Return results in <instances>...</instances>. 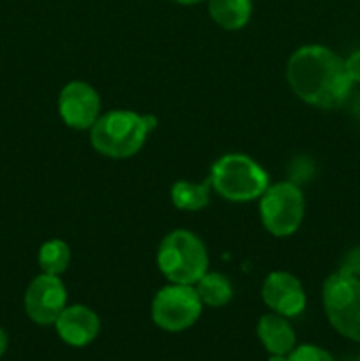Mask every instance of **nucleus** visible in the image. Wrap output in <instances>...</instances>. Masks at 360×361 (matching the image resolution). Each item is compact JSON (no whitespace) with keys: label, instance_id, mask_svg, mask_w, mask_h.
<instances>
[{"label":"nucleus","instance_id":"7","mask_svg":"<svg viewBox=\"0 0 360 361\" xmlns=\"http://www.w3.org/2000/svg\"><path fill=\"white\" fill-rule=\"evenodd\" d=\"M203 303L194 286L172 284L159 289L152 300V321L161 330L176 334L193 326L201 316Z\"/></svg>","mask_w":360,"mask_h":361},{"label":"nucleus","instance_id":"10","mask_svg":"<svg viewBox=\"0 0 360 361\" xmlns=\"http://www.w3.org/2000/svg\"><path fill=\"white\" fill-rule=\"evenodd\" d=\"M261 298L274 314L282 317H296L306 310L307 296L295 275L288 271H272L261 288Z\"/></svg>","mask_w":360,"mask_h":361},{"label":"nucleus","instance_id":"9","mask_svg":"<svg viewBox=\"0 0 360 361\" xmlns=\"http://www.w3.org/2000/svg\"><path fill=\"white\" fill-rule=\"evenodd\" d=\"M59 113L67 127L90 129L101 116V99L97 90L85 81H71L60 90Z\"/></svg>","mask_w":360,"mask_h":361},{"label":"nucleus","instance_id":"5","mask_svg":"<svg viewBox=\"0 0 360 361\" xmlns=\"http://www.w3.org/2000/svg\"><path fill=\"white\" fill-rule=\"evenodd\" d=\"M325 316L341 337L360 342V277L335 271L323 282Z\"/></svg>","mask_w":360,"mask_h":361},{"label":"nucleus","instance_id":"1","mask_svg":"<svg viewBox=\"0 0 360 361\" xmlns=\"http://www.w3.org/2000/svg\"><path fill=\"white\" fill-rule=\"evenodd\" d=\"M286 80L296 97L321 109L344 104L355 85L346 73L344 60L321 44L296 49L286 66Z\"/></svg>","mask_w":360,"mask_h":361},{"label":"nucleus","instance_id":"13","mask_svg":"<svg viewBox=\"0 0 360 361\" xmlns=\"http://www.w3.org/2000/svg\"><path fill=\"white\" fill-rule=\"evenodd\" d=\"M212 20L224 30H240L253 14V0H208Z\"/></svg>","mask_w":360,"mask_h":361},{"label":"nucleus","instance_id":"14","mask_svg":"<svg viewBox=\"0 0 360 361\" xmlns=\"http://www.w3.org/2000/svg\"><path fill=\"white\" fill-rule=\"evenodd\" d=\"M212 183L210 178L203 183H193L187 180H179L172 187V201L179 210L198 212L203 210L210 201Z\"/></svg>","mask_w":360,"mask_h":361},{"label":"nucleus","instance_id":"8","mask_svg":"<svg viewBox=\"0 0 360 361\" xmlns=\"http://www.w3.org/2000/svg\"><path fill=\"white\" fill-rule=\"evenodd\" d=\"M67 307V289L59 275L41 274L32 279L25 291V312L39 326L55 324Z\"/></svg>","mask_w":360,"mask_h":361},{"label":"nucleus","instance_id":"15","mask_svg":"<svg viewBox=\"0 0 360 361\" xmlns=\"http://www.w3.org/2000/svg\"><path fill=\"white\" fill-rule=\"evenodd\" d=\"M194 289H196L201 303L208 307H214V309L228 305L233 296V288L228 279L221 274H215V271H207L194 284Z\"/></svg>","mask_w":360,"mask_h":361},{"label":"nucleus","instance_id":"11","mask_svg":"<svg viewBox=\"0 0 360 361\" xmlns=\"http://www.w3.org/2000/svg\"><path fill=\"white\" fill-rule=\"evenodd\" d=\"M59 337L73 348H87L97 338L101 331V321L92 309L85 305H71L62 310L55 321Z\"/></svg>","mask_w":360,"mask_h":361},{"label":"nucleus","instance_id":"17","mask_svg":"<svg viewBox=\"0 0 360 361\" xmlns=\"http://www.w3.org/2000/svg\"><path fill=\"white\" fill-rule=\"evenodd\" d=\"M288 361H334L327 349L314 344H304L293 349L288 355Z\"/></svg>","mask_w":360,"mask_h":361},{"label":"nucleus","instance_id":"19","mask_svg":"<svg viewBox=\"0 0 360 361\" xmlns=\"http://www.w3.org/2000/svg\"><path fill=\"white\" fill-rule=\"evenodd\" d=\"M346 73L353 83H360V49H355L348 59H344Z\"/></svg>","mask_w":360,"mask_h":361},{"label":"nucleus","instance_id":"3","mask_svg":"<svg viewBox=\"0 0 360 361\" xmlns=\"http://www.w3.org/2000/svg\"><path fill=\"white\" fill-rule=\"evenodd\" d=\"M157 267L172 284L194 286L208 271L205 243L187 229H175L162 238Z\"/></svg>","mask_w":360,"mask_h":361},{"label":"nucleus","instance_id":"22","mask_svg":"<svg viewBox=\"0 0 360 361\" xmlns=\"http://www.w3.org/2000/svg\"><path fill=\"white\" fill-rule=\"evenodd\" d=\"M175 2L182 4V6H193V4H198V2H203V0H175Z\"/></svg>","mask_w":360,"mask_h":361},{"label":"nucleus","instance_id":"2","mask_svg":"<svg viewBox=\"0 0 360 361\" xmlns=\"http://www.w3.org/2000/svg\"><path fill=\"white\" fill-rule=\"evenodd\" d=\"M155 127V116L138 115L129 109H113L95 120L90 127V143L101 155L127 159L145 145L147 134Z\"/></svg>","mask_w":360,"mask_h":361},{"label":"nucleus","instance_id":"6","mask_svg":"<svg viewBox=\"0 0 360 361\" xmlns=\"http://www.w3.org/2000/svg\"><path fill=\"white\" fill-rule=\"evenodd\" d=\"M306 214V201L300 187L293 182L268 185L260 197V219L270 235L284 238L300 228Z\"/></svg>","mask_w":360,"mask_h":361},{"label":"nucleus","instance_id":"23","mask_svg":"<svg viewBox=\"0 0 360 361\" xmlns=\"http://www.w3.org/2000/svg\"><path fill=\"white\" fill-rule=\"evenodd\" d=\"M359 356H360V355H359Z\"/></svg>","mask_w":360,"mask_h":361},{"label":"nucleus","instance_id":"4","mask_svg":"<svg viewBox=\"0 0 360 361\" xmlns=\"http://www.w3.org/2000/svg\"><path fill=\"white\" fill-rule=\"evenodd\" d=\"M208 178L212 190L235 203L260 200L268 187L267 171L244 154L222 155L214 162Z\"/></svg>","mask_w":360,"mask_h":361},{"label":"nucleus","instance_id":"20","mask_svg":"<svg viewBox=\"0 0 360 361\" xmlns=\"http://www.w3.org/2000/svg\"><path fill=\"white\" fill-rule=\"evenodd\" d=\"M7 348H9V337H7V331L0 328V358L6 355Z\"/></svg>","mask_w":360,"mask_h":361},{"label":"nucleus","instance_id":"12","mask_svg":"<svg viewBox=\"0 0 360 361\" xmlns=\"http://www.w3.org/2000/svg\"><path fill=\"white\" fill-rule=\"evenodd\" d=\"M256 334L265 351L270 355H289L296 348L295 330L288 323V317L279 314L272 312L261 316L258 321Z\"/></svg>","mask_w":360,"mask_h":361},{"label":"nucleus","instance_id":"16","mask_svg":"<svg viewBox=\"0 0 360 361\" xmlns=\"http://www.w3.org/2000/svg\"><path fill=\"white\" fill-rule=\"evenodd\" d=\"M39 267L42 274L48 275H62L69 268L71 263V249L66 242L59 238L48 240L39 249Z\"/></svg>","mask_w":360,"mask_h":361},{"label":"nucleus","instance_id":"18","mask_svg":"<svg viewBox=\"0 0 360 361\" xmlns=\"http://www.w3.org/2000/svg\"><path fill=\"white\" fill-rule=\"evenodd\" d=\"M339 271H342V274H348V275H355V277H360V245L353 247L352 250H348V252L344 254Z\"/></svg>","mask_w":360,"mask_h":361},{"label":"nucleus","instance_id":"21","mask_svg":"<svg viewBox=\"0 0 360 361\" xmlns=\"http://www.w3.org/2000/svg\"><path fill=\"white\" fill-rule=\"evenodd\" d=\"M268 361H288V355H270Z\"/></svg>","mask_w":360,"mask_h":361}]
</instances>
